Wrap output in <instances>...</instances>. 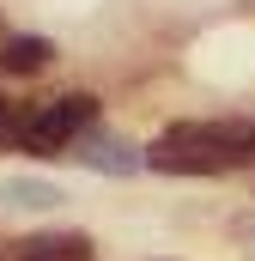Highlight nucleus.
Segmentation results:
<instances>
[{"label":"nucleus","instance_id":"obj_4","mask_svg":"<svg viewBox=\"0 0 255 261\" xmlns=\"http://www.w3.org/2000/svg\"><path fill=\"white\" fill-rule=\"evenodd\" d=\"M12 261H97V243L85 231H37L12 249Z\"/></svg>","mask_w":255,"mask_h":261},{"label":"nucleus","instance_id":"obj_5","mask_svg":"<svg viewBox=\"0 0 255 261\" xmlns=\"http://www.w3.org/2000/svg\"><path fill=\"white\" fill-rule=\"evenodd\" d=\"M49 61H55V43L37 37V31H18V37L0 43V73H12V79H31V73H43Z\"/></svg>","mask_w":255,"mask_h":261},{"label":"nucleus","instance_id":"obj_6","mask_svg":"<svg viewBox=\"0 0 255 261\" xmlns=\"http://www.w3.org/2000/svg\"><path fill=\"white\" fill-rule=\"evenodd\" d=\"M0 200L18 206V213H49V206H61L67 195L55 182H43V176H6V182H0Z\"/></svg>","mask_w":255,"mask_h":261},{"label":"nucleus","instance_id":"obj_2","mask_svg":"<svg viewBox=\"0 0 255 261\" xmlns=\"http://www.w3.org/2000/svg\"><path fill=\"white\" fill-rule=\"evenodd\" d=\"M97 122V97L91 91H67V97H49L37 110H24V146L43 152V158H67V146Z\"/></svg>","mask_w":255,"mask_h":261},{"label":"nucleus","instance_id":"obj_7","mask_svg":"<svg viewBox=\"0 0 255 261\" xmlns=\"http://www.w3.org/2000/svg\"><path fill=\"white\" fill-rule=\"evenodd\" d=\"M237 237H255V219H237Z\"/></svg>","mask_w":255,"mask_h":261},{"label":"nucleus","instance_id":"obj_1","mask_svg":"<svg viewBox=\"0 0 255 261\" xmlns=\"http://www.w3.org/2000/svg\"><path fill=\"white\" fill-rule=\"evenodd\" d=\"M249 158H255V134L237 122H176L146 146V164L170 170V176H225Z\"/></svg>","mask_w":255,"mask_h":261},{"label":"nucleus","instance_id":"obj_3","mask_svg":"<svg viewBox=\"0 0 255 261\" xmlns=\"http://www.w3.org/2000/svg\"><path fill=\"white\" fill-rule=\"evenodd\" d=\"M67 158L79 164V170H97V176H134L140 164H146V152L128 140V134H116V128H91L79 134L73 146H67Z\"/></svg>","mask_w":255,"mask_h":261}]
</instances>
